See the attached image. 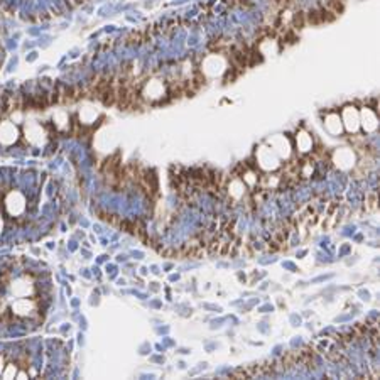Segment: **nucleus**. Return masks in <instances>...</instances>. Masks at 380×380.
<instances>
[{
	"instance_id": "1",
	"label": "nucleus",
	"mask_w": 380,
	"mask_h": 380,
	"mask_svg": "<svg viewBox=\"0 0 380 380\" xmlns=\"http://www.w3.org/2000/svg\"><path fill=\"white\" fill-rule=\"evenodd\" d=\"M142 98L149 103H156V101H161L162 98L167 96V85L164 80L159 78H152L147 83L142 86Z\"/></svg>"
},
{
	"instance_id": "2",
	"label": "nucleus",
	"mask_w": 380,
	"mask_h": 380,
	"mask_svg": "<svg viewBox=\"0 0 380 380\" xmlns=\"http://www.w3.org/2000/svg\"><path fill=\"white\" fill-rule=\"evenodd\" d=\"M257 166L263 171H276L281 162H279L277 154L269 145H260L255 152Z\"/></svg>"
},
{
	"instance_id": "3",
	"label": "nucleus",
	"mask_w": 380,
	"mask_h": 380,
	"mask_svg": "<svg viewBox=\"0 0 380 380\" xmlns=\"http://www.w3.org/2000/svg\"><path fill=\"white\" fill-rule=\"evenodd\" d=\"M20 139V130L12 120H0V145L10 147Z\"/></svg>"
},
{
	"instance_id": "4",
	"label": "nucleus",
	"mask_w": 380,
	"mask_h": 380,
	"mask_svg": "<svg viewBox=\"0 0 380 380\" xmlns=\"http://www.w3.org/2000/svg\"><path fill=\"white\" fill-rule=\"evenodd\" d=\"M2 287H9V291L12 292L15 297H29L30 294H34V284L27 276L14 279V281L9 284H2Z\"/></svg>"
},
{
	"instance_id": "5",
	"label": "nucleus",
	"mask_w": 380,
	"mask_h": 380,
	"mask_svg": "<svg viewBox=\"0 0 380 380\" xmlns=\"http://www.w3.org/2000/svg\"><path fill=\"white\" fill-rule=\"evenodd\" d=\"M4 206L10 216H20L25 211V200L19 191H10L4 198Z\"/></svg>"
},
{
	"instance_id": "6",
	"label": "nucleus",
	"mask_w": 380,
	"mask_h": 380,
	"mask_svg": "<svg viewBox=\"0 0 380 380\" xmlns=\"http://www.w3.org/2000/svg\"><path fill=\"white\" fill-rule=\"evenodd\" d=\"M226 69V61L220 54H211L203 61L201 71L206 76H220Z\"/></svg>"
},
{
	"instance_id": "7",
	"label": "nucleus",
	"mask_w": 380,
	"mask_h": 380,
	"mask_svg": "<svg viewBox=\"0 0 380 380\" xmlns=\"http://www.w3.org/2000/svg\"><path fill=\"white\" fill-rule=\"evenodd\" d=\"M24 135H25V140L29 142V144L32 145H41L44 144L46 140V130L44 127L37 124V122H29V124H25L24 127Z\"/></svg>"
},
{
	"instance_id": "8",
	"label": "nucleus",
	"mask_w": 380,
	"mask_h": 380,
	"mask_svg": "<svg viewBox=\"0 0 380 380\" xmlns=\"http://www.w3.org/2000/svg\"><path fill=\"white\" fill-rule=\"evenodd\" d=\"M341 124L343 129H347L350 134H355L360 129V113L355 106H345L341 111Z\"/></svg>"
},
{
	"instance_id": "9",
	"label": "nucleus",
	"mask_w": 380,
	"mask_h": 380,
	"mask_svg": "<svg viewBox=\"0 0 380 380\" xmlns=\"http://www.w3.org/2000/svg\"><path fill=\"white\" fill-rule=\"evenodd\" d=\"M269 147L276 152L279 159H287V157L292 154L291 142H289L287 137H284V135H276L274 139L269 140Z\"/></svg>"
},
{
	"instance_id": "10",
	"label": "nucleus",
	"mask_w": 380,
	"mask_h": 380,
	"mask_svg": "<svg viewBox=\"0 0 380 380\" xmlns=\"http://www.w3.org/2000/svg\"><path fill=\"white\" fill-rule=\"evenodd\" d=\"M358 113H360V127H363V130L367 132V134H372V132L377 130L378 119H377V113H375L372 108H367V106H365Z\"/></svg>"
},
{
	"instance_id": "11",
	"label": "nucleus",
	"mask_w": 380,
	"mask_h": 380,
	"mask_svg": "<svg viewBox=\"0 0 380 380\" xmlns=\"http://www.w3.org/2000/svg\"><path fill=\"white\" fill-rule=\"evenodd\" d=\"M334 164H336L339 169H350L353 164H355V154L352 149H339L338 152H334V157H333Z\"/></svg>"
},
{
	"instance_id": "12",
	"label": "nucleus",
	"mask_w": 380,
	"mask_h": 380,
	"mask_svg": "<svg viewBox=\"0 0 380 380\" xmlns=\"http://www.w3.org/2000/svg\"><path fill=\"white\" fill-rule=\"evenodd\" d=\"M324 129H326L331 135H339L343 132V124H341V117L338 113H328L324 117Z\"/></svg>"
},
{
	"instance_id": "13",
	"label": "nucleus",
	"mask_w": 380,
	"mask_h": 380,
	"mask_svg": "<svg viewBox=\"0 0 380 380\" xmlns=\"http://www.w3.org/2000/svg\"><path fill=\"white\" fill-rule=\"evenodd\" d=\"M296 147L299 152H302V154H306V152L313 150V137L308 134V132H297L296 135Z\"/></svg>"
},
{
	"instance_id": "14",
	"label": "nucleus",
	"mask_w": 380,
	"mask_h": 380,
	"mask_svg": "<svg viewBox=\"0 0 380 380\" xmlns=\"http://www.w3.org/2000/svg\"><path fill=\"white\" fill-rule=\"evenodd\" d=\"M96 117H98V111L93 106H85V108L80 110V124L90 125L96 120Z\"/></svg>"
},
{
	"instance_id": "15",
	"label": "nucleus",
	"mask_w": 380,
	"mask_h": 380,
	"mask_svg": "<svg viewBox=\"0 0 380 380\" xmlns=\"http://www.w3.org/2000/svg\"><path fill=\"white\" fill-rule=\"evenodd\" d=\"M53 120H54V125L58 127L59 130L68 129V125H69V115L66 113V111H63V110L56 111L54 117H53Z\"/></svg>"
},
{
	"instance_id": "16",
	"label": "nucleus",
	"mask_w": 380,
	"mask_h": 380,
	"mask_svg": "<svg viewBox=\"0 0 380 380\" xmlns=\"http://www.w3.org/2000/svg\"><path fill=\"white\" fill-rule=\"evenodd\" d=\"M2 115H4V103L0 101V119H2Z\"/></svg>"
},
{
	"instance_id": "17",
	"label": "nucleus",
	"mask_w": 380,
	"mask_h": 380,
	"mask_svg": "<svg viewBox=\"0 0 380 380\" xmlns=\"http://www.w3.org/2000/svg\"><path fill=\"white\" fill-rule=\"evenodd\" d=\"M2 228H4V220H2V216H0V232H2Z\"/></svg>"
}]
</instances>
